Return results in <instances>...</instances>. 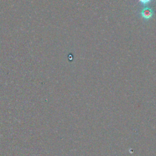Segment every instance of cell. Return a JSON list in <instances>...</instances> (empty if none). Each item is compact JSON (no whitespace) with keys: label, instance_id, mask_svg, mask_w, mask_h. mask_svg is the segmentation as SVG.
<instances>
[{"label":"cell","instance_id":"obj_2","mask_svg":"<svg viewBox=\"0 0 156 156\" xmlns=\"http://www.w3.org/2000/svg\"><path fill=\"white\" fill-rule=\"evenodd\" d=\"M138 1L143 5H146L149 4L152 0H138Z\"/></svg>","mask_w":156,"mask_h":156},{"label":"cell","instance_id":"obj_1","mask_svg":"<svg viewBox=\"0 0 156 156\" xmlns=\"http://www.w3.org/2000/svg\"><path fill=\"white\" fill-rule=\"evenodd\" d=\"M140 15L145 20H148L149 19H151L153 15H154V12L152 10V9H151L149 7H144L143 8L141 12H140Z\"/></svg>","mask_w":156,"mask_h":156}]
</instances>
